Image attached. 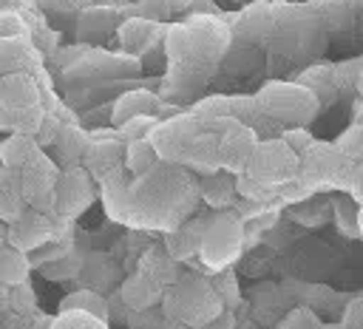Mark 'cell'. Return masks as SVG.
Listing matches in <instances>:
<instances>
[{
	"label": "cell",
	"instance_id": "cell-16",
	"mask_svg": "<svg viewBox=\"0 0 363 329\" xmlns=\"http://www.w3.org/2000/svg\"><path fill=\"white\" fill-rule=\"evenodd\" d=\"M162 289H164V286L156 284L147 272L136 269V272H130V275L122 281L119 298H122V303H125L128 309H133V312H147V309H153V306L159 303Z\"/></svg>",
	"mask_w": 363,
	"mask_h": 329
},
{
	"label": "cell",
	"instance_id": "cell-20",
	"mask_svg": "<svg viewBox=\"0 0 363 329\" xmlns=\"http://www.w3.org/2000/svg\"><path fill=\"white\" fill-rule=\"evenodd\" d=\"M40 150L37 139L26 130H6V136L0 139V164L9 170H20L34 153Z\"/></svg>",
	"mask_w": 363,
	"mask_h": 329
},
{
	"label": "cell",
	"instance_id": "cell-6",
	"mask_svg": "<svg viewBox=\"0 0 363 329\" xmlns=\"http://www.w3.org/2000/svg\"><path fill=\"white\" fill-rule=\"evenodd\" d=\"M57 162L45 156V150L40 147L20 170V190H23V201L26 207H34L45 216H57V204H54V182H57Z\"/></svg>",
	"mask_w": 363,
	"mask_h": 329
},
{
	"label": "cell",
	"instance_id": "cell-10",
	"mask_svg": "<svg viewBox=\"0 0 363 329\" xmlns=\"http://www.w3.org/2000/svg\"><path fill=\"white\" fill-rule=\"evenodd\" d=\"M122 139L113 130H96V133H88V142H85V150L79 156V164L94 176V182H102L105 176L116 173L122 167Z\"/></svg>",
	"mask_w": 363,
	"mask_h": 329
},
{
	"label": "cell",
	"instance_id": "cell-28",
	"mask_svg": "<svg viewBox=\"0 0 363 329\" xmlns=\"http://www.w3.org/2000/svg\"><path fill=\"white\" fill-rule=\"evenodd\" d=\"M51 329H108V320L85 312V309H77V306H62L51 320H48Z\"/></svg>",
	"mask_w": 363,
	"mask_h": 329
},
{
	"label": "cell",
	"instance_id": "cell-14",
	"mask_svg": "<svg viewBox=\"0 0 363 329\" xmlns=\"http://www.w3.org/2000/svg\"><path fill=\"white\" fill-rule=\"evenodd\" d=\"M133 113H156L159 119L167 116V113H176V108L164 105L153 91H145V88H136V91H125L113 99L111 105V125L116 128L119 122H125L128 116Z\"/></svg>",
	"mask_w": 363,
	"mask_h": 329
},
{
	"label": "cell",
	"instance_id": "cell-22",
	"mask_svg": "<svg viewBox=\"0 0 363 329\" xmlns=\"http://www.w3.org/2000/svg\"><path fill=\"white\" fill-rule=\"evenodd\" d=\"M85 142H88V133L82 128H77V125H60L57 136L51 139L54 153L62 162V167L65 164H79V156L85 150Z\"/></svg>",
	"mask_w": 363,
	"mask_h": 329
},
{
	"label": "cell",
	"instance_id": "cell-46",
	"mask_svg": "<svg viewBox=\"0 0 363 329\" xmlns=\"http://www.w3.org/2000/svg\"><path fill=\"white\" fill-rule=\"evenodd\" d=\"M82 3H88V0H82ZM91 3H102V0H91Z\"/></svg>",
	"mask_w": 363,
	"mask_h": 329
},
{
	"label": "cell",
	"instance_id": "cell-17",
	"mask_svg": "<svg viewBox=\"0 0 363 329\" xmlns=\"http://www.w3.org/2000/svg\"><path fill=\"white\" fill-rule=\"evenodd\" d=\"M179 162L182 164H187V167H193L196 173H213V170H218V156H216V133L213 130H204V128H199L196 133H193V139L187 142V147L182 150V156H179Z\"/></svg>",
	"mask_w": 363,
	"mask_h": 329
},
{
	"label": "cell",
	"instance_id": "cell-38",
	"mask_svg": "<svg viewBox=\"0 0 363 329\" xmlns=\"http://www.w3.org/2000/svg\"><path fill=\"white\" fill-rule=\"evenodd\" d=\"M133 3H136L139 17H147V20H156V23H167L170 14H173L170 0H133Z\"/></svg>",
	"mask_w": 363,
	"mask_h": 329
},
{
	"label": "cell",
	"instance_id": "cell-27",
	"mask_svg": "<svg viewBox=\"0 0 363 329\" xmlns=\"http://www.w3.org/2000/svg\"><path fill=\"white\" fill-rule=\"evenodd\" d=\"M301 85H306L315 96H318V105H329L335 96H337V85L332 79V65H309L301 77H298Z\"/></svg>",
	"mask_w": 363,
	"mask_h": 329
},
{
	"label": "cell",
	"instance_id": "cell-8",
	"mask_svg": "<svg viewBox=\"0 0 363 329\" xmlns=\"http://www.w3.org/2000/svg\"><path fill=\"white\" fill-rule=\"evenodd\" d=\"M96 201L94 176L82 164H65L57 173L54 182V204L62 218H79L91 204Z\"/></svg>",
	"mask_w": 363,
	"mask_h": 329
},
{
	"label": "cell",
	"instance_id": "cell-40",
	"mask_svg": "<svg viewBox=\"0 0 363 329\" xmlns=\"http://www.w3.org/2000/svg\"><path fill=\"white\" fill-rule=\"evenodd\" d=\"M23 34H26V20L11 9H0V40L3 37H23Z\"/></svg>",
	"mask_w": 363,
	"mask_h": 329
},
{
	"label": "cell",
	"instance_id": "cell-36",
	"mask_svg": "<svg viewBox=\"0 0 363 329\" xmlns=\"http://www.w3.org/2000/svg\"><path fill=\"white\" fill-rule=\"evenodd\" d=\"M318 326H320V318L309 306H295L278 320V329H318Z\"/></svg>",
	"mask_w": 363,
	"mask_h": 329
},
{
	"label": "cell",
	"instance_id": "cell-11",
	"mask_svg": "<svg viewBox=\"0 0 363 329\" xmlns=\"http://www.w3.org/2000/svg\"><path fill=\"white\" fill-rule=\"evenodd\" d=\"M54 218L57 216H45L34 207H26L17 218H11L6 224V244L17 247L23 252L37 250L40 244L54 238Z\"/></svg>",
	"mask_w": 363,
	"mask_h": 329
},
{
	"label": "cell",
	"instance_id": "cell-47",
	"mask_svg": "<svg viewBox=\"0 0 363 329\" xmlns=\"http://www.w3.org/2000/svg\"><path fill=\"white\" fill-rule=\"evenodd\" d=\"M0 74H3V68H0Z\"/></svg>",
	"mask_w": 363,
	"mask_h": 329
},
{
	"label": "cell",
	"instance_id": "cell-35",
	"mask_svg": "<svg viewBox=\"0 0 363 329\" xmlns=\"http://www.w3.org/2000/svg\"><path fill=\"white\" fill-rule=\"evenodd\" d=\"M335 147L346 156V159H352V162H357L360 156H363V125H349L337 139H335Z\"/></svg>",
	"mask_w": 363,
	"mask_h": 329
},
{
	"label": "cell",
	"instance_id": "cell-41",
	"mask_svg": "<svg viewBox=\"0 0 363 329\" xmlns=\"http://www.w3.org/2000/svg\"><path fill=\"white\" fill-rule=\"evenodd\" d=\"M340 326H343V329H357V326H363V298H360V295H354V298L346 301V309H343V315H340Z\"/></svg>",
	"mask_w": 363,
	"mask_h": 329
},
{
	"label": "cell",
	"instance_id": "cell-24",
	"mask_svg": "<svg viewBox=\"0 0 363 329\" xmlns=\"http://www.w3.org/2000/svg\"><path fill=\"white\" fill-rule=\"evenodd\" d=\"M26 210L23 201V190H20V179L17 170H9L0 164V218L9 224L11 218H17Z\"/></svg>",
	"mask_w": 363,
	"mask_h": 329
},
{
	"label": "cell",
	"instance_id": "cell-43",
	"mask_svg": "<svg viewBox=\"0 0 363 329\" xmlns=\"http://www.w3.org/2000/svg\"><path fill=\"white\" fill-rule=\"evenodd\" d=\"M60 119L54 116V113H43V122H40V128H37V133H34V139H37V145L40 147H45V145H51V139L57 136V130H60Z\"/></svg>",
	"mask_w": 363,
	"mask_h": 329
},
{
	"label": "cell",
	"instance_id": "cell-12",
	"mask_svg": "<svg viewBox=\"0 0 363 329\" xmlns=\"http://www.w3.org/2000/svg\"><path fill=\"white\" fill-rule=\"evenodd\" d=\"M122 14L116 6L108 3H91V6H79L77 11V40L79 43H102L105 37H111L119 26Z\"/></svg>",
	"mask_w": 363,
	"mask_h": 329
},
{
	"label": "cell",
	"instance_id": "cell-21",
	"mask_svg": "<svg viewBox=\"0 0 363 329\" xmlns=\"http://www.w3.org/2000/svg\"><path fill=\"white\" fill-rule=\"evenodd\" d=\"M28 275H31L28 252L3 241L0 244V286H23Z\"/></svg>",
	"mask_w": 363,
	"mask_h": 329
},
{
	"label": "cell",
	"instance_id": "cell-39",
	"mask_svg": "<svg viewBox=\"0 0 363 329\" xmlns=\"http://www.w3.org/2000/svg\"><path fill=\"white\" fill-rule=\"evenodd\" d=\"M281 139H284L295 153H301V150H303L315 136L309 133V128H306V125H286V128L281 130Z\"/></svg>",
	"mask_w": 363,
	"mask_h": 329
},
{
	"label": "cell",
	"instance_id": "cell-37",
	"mask_svg": "<svg viewBox=\"0 0 363 329\" xmlns=\"http://www.w3.org/2000/svg\"><path fill=\"white\" fill-rule=\"evenodd\" d=\"M43 105H31V108H20V111H11V130H26V133H37L40 122H43Z\"/></svg>",
	"mask_w": 363,
	"mask_h": 329
},
{
	"label": "cell",
	"instance_id": "cell-25",
	"mask_svg": "<svg viewBox=\"0 0 363 329\" xmlns=\"http://www.w3.org/2000/svg\"><path fill=\"white\" fill-rule=\"evenodd\" d=\"M156 150L150 145L147 136H139V139H128L122 145V167L130 170L133 176H142L145 170H150L156 164Z\"/></svg>",
	"mask_w": 363,
	"mask_h": 329
},
{
	"label": "cell",
	"instance_id": "cell-7",
	"mask_svg": "<svg viewBox=\"0 0 363 329\" xmlns=\"http://www.w3.org/2000/svg\"><path fill=\"white\" fill-rule=\"evenodd\" d=\"M258 142V130L247 122H241L238 116H224L216 125V156H218V167L227 173H241L252 145Z\"/></svg>",
	"mask_w": 363,
	"mask_h": 329
},
{
	"label": "cell",
	"instance_id": "cell-23",
	"mask_svg": "<svg viewBox=\"0 0 363 329\" xmlns=\"http://www.w3.org/2000/svg\"><path fill=\"white\" fill-rule=\"evenodd\" d=\"M139 269L147 272L162 286H170V284H176L182 278V272H179L182 269V261L170 258L164 250H147L145 258H142V264H139Z\"/></svg>",
	"mask_w": 363,
	"mask_h": 329
},
{
	"label": "cell",
	"instance_id": "cell-2",
	"mask_svg": "<svg viewBox=\"0 0 363 329\" xmlns=\"http://www.w3.org/2000/svg\"><path fill=\"white\" fill-rule=\"evenodd\" d=\"M159 303L164 318L190 326H207L224 309L218 292L204 278H179L176 284L162 289Z\"/></svg>",
	"mask_w": 363,
	"mask_h": 329
},
{
	"label": "cell",
	"instance_id": "cell-13",
	"mask_svg": "<svg viewBox=\"0 0 363 329\" xmlns=\"http://www.w3.org/2000/svg\"><path fill=\"white\" fill-rule=\"evenodd\" d=\"M113 34L119 37V48L128 57H142L145 51H150L162 40L164 23H156V20H147V17L133 14V17L119 20V26H116Z\"/></svg>",
	"mask_w": 363,
	"mask_h": 329
},
{
	"label": "cell",
	"instance_id": "cell-15",
	"mask_svg": "<svg viewBox=\"0 0 363 329\" xmlns=\"http://www.w3.org/2000/svg\"><path fill=\"white\" fill-rule=\"evenodd\" d=\"M0 105L11 113L20 108L40 105V88L28 71H3L0 74Z\"/></svg>",
	"mask_w": 363,
	"mask_h": 329
},
{
	"label": "cell",
	"instance_id": "cell-29",
	"mask_svg": "<svg viewBox=\"0 0 363 329\" xmlns=\"http://www.w3.org/2000/svg\"><path fill=\"white\" fill-rule=\"evenodd\" d=\"M233 184H235V199L255 201V204H275V207L281 204V201H278V196H275V190L264 187L261 182L250 179L247 173H235V176H233Z\"/></svg>",
	"mask_w": 363,
	"mask_h": 329
},
{
	"label": "cell",
	"instance_id": "cell-32",
	"mask_svg": "<svg viewBox=\"0 0 363 329\" xmlns=\"http://www.w3.org/2000/svg\"><path fill=\"white\" fill-rule=\"evenodd\" d=\"M37 269H43V275L57 278V281H60V278H77V275L82 272V255L74 252V250H68V252H62L60 258L43 264V267H37Z\"/></svg>",
	"mask_w": 363,
	"mask_h": 329
},
{
	"label": "cell",
	"instance_id": "cell-31",
	"mask_svg": "<svg viewBox=\"0 0 363 329\" xmlns=\"http://www.w3.org/2000/svg\"><path fill=\"white\" fill-rule=\"evenodd\" d=\"M62 306L85 309V312H91V315H96V318H102V320H108V315H111L108 301H105L99 292H94V289H77V292H68V295L60 301V309H62Z\"/></svg>",
	"mask_w": 363,
	"mask_h": 329
},
{
	"label": "cell",
	"instance_id": "cell-4",
	"mask_svg": "<svg viewBox=\"0 0 363 329\" xmlns=\"http://www.w3.org/2000/svg\"><path fill=\"white\" fill-rule=\"evenodd\" d=\"M241 173H247L250 179H255L264 187L275 190L278 184H284L286 179H292L298 173V153L281 136L258 139L252 145V153H250V159H247Z\"/></svg>",
	"mask_w": 363,
	"mask_h": 329
},
{
	"label": "cell",
	"instance_id": "cell-42",
	"mask_svg": "<svg viewBox=\"0 0 363 329\" xmlns=\"http://www.w3.org/2000/svg\"><path fill=\"white\" fill-rule=\"evenodd\" d=\"M43 11H48L51 17H71L79 11L82 0H40Z\"/></svg>",
	"mask_w": 363,
	"mask_h": 329
},
{
	"label": "cell",
	"instance_id": "cell-9",
	"mask_svg": "<svg viewBox=\"0 0 363 329\" xmlns=\"http://www.w3.org/2000/svg\"><path fill=\"white\" fill-rule=\"evenodd\" d=\"M196 130H199V122H196L190 113L176 111V113L162 116V119L153 125V130L147 133V139H150V145H153V150H156L159 159L179 162L182 150L187 147V142L193 139Z\"/></svg>",
	"mask_w": 363,
	"mask_h": 329
},
{
	"label": "cell",
	"instance_id": "cell-18",
	"mask_svg": "<svg viewBox=\"0 0 363 329\" xmlns=\"http://www.w3.org/2000/svg\"><path fill=\"white\" fill-rule=\"evenodd\" d=\"M201 227H204V218H193V221H184V224H176L164 233V252L176 261H190L196 258L199 252V235H201Z\"/></svg>",
	"mask_w": 363,
	"mask_h": 329
},
{
	"label": "cell",
	"instance_id": "cell-19",
	"mask_svg": "<svg viewBox=\"0 0 363 329\" xmlns=\"http://www.w3.org/2000/svg\"><path fill=\"white\" fill-rule=\"evenodd\" d=\"M199 193L204 199L207 207L213 210H224V207H233L235 201V184H233V173L227 170H213V173H204L201 182H199Z\"/></svg>",
	"mask_w": 363,
	"mask_h": 329
},
{
	"label": "cell",
	"instance_id": "cell-5",
	"mask_svg": "<svg viewBox=\"0 0 363 329\" xmlns=\"http://www.w3.org/2000/svg\"><path fill=\"white\" fill-rule=\"evenodd\" d=\"M352 167V159H346L335 142H320L312 139L301 153H298V173L320 193L329 187H343V179Z\"/></svg>",
	"mask_w": 363,
	"mask_h": 329
},
{
	"label": "cell",
	"instance_id": "cell-30",
	"mask_svg": "<svg viewBox=\"0 0 363 329\" xmlns=\"http://www.w3.org/2000/svg\"><path fill=\"white\" fill-rule=\"evenodd\" d=\"M329 201H332V199H318V193H312L309 199L298 201V207L292 210V218H295V221H301L303 227H318V224H320V221H326V218H329V213H332Z\"/></svg>",
	"mask_w": 363,
	"mask_h": 329
},
{
	"label": "cell",
	"instance_id": "cell-34",
	"mask_svg": "<svg viewBox=\"0 0 363 329\" xmlns=\"http://www.w3.org/2000/svg\"><path fill=\"white\" fill-rule=\"evenodd\" d=\"M210 286L218 292V298H221L224 309L238 303V284H235V275L230 272V267L216 269V272H213V278H210Z\"/></svg>",
	"mask_w": 363,
	"mask_h": 329
},
{
	"label": "cell",
	"instance_id": "cell-1",
	"mask_svg": "<svg viewBox=\"0 0 363 329\" xmlns=\"http://www.w3.org/2000/svg\"><path fill=\"white\" fill-rule=\"evenodd\" d=\"M244 252V221L233 207L213 210L210 218H204L201 235H199V252L196 258L207 272L233 267L238 255Z\"/></svg>",
	"mask_w": 363,
	"mask_h": 329
},
{
	"label": "cell",
	"instance_id": "cell-33",
	"mask_svg": "<svg viewBox=\"0 0 363 329\" xmlns=\"http://www.w3.org/2000/svg\"><path fill=\"white\" fill-rule=\"evenodd\" d=\"M156 122H159L156 113H133V116H128L125 122L116 125V133H119L122 142H128V139H139V136H147V133L153 130Z\"/></svg>",
	"mask_w": 363,
	"mask_h": 329
},
{
	"label": "cell",
	"instance_id": "cell-44",
	"mask_svg": "<svg viewBox=\"0 0 363 329\" xmlns=\"http://www.w3.org/2000/svg\"><path fill=\"white\" fill-rule=\"evenodd\" d=\"M0 130H11V116L3 105H0Z\"/></svg>",
	"mask_w": 363,
	"mask_h": 329
},
{
	"label": "cell",
	"instance_id": "cell-26",
	"mask_svg": "<svg viewBox=\"0 0 363 329\" xmlns=\"http://www.w3.org/2000/svg\"><path fill=\"white\" fill-rule=\"evenodd\" d=\"M329 207H332L329 216L335 218L340 235H346V238H360L363 235V230H360V201H354L352 196H340V199H332Z\"/></svg>",
	"mask_w": 363,
	"mask_h": 329
},
{
	"label": "cell",
	"instance_id": "cell-45",
	"mask_svg": "<svg viewBox=\"0 0 363 329\" xmlns=\"http://www.w3.org/2000/svg\"><path fill=\"white\" fill-rule=\"evenodd\" d=\"M3 241H6V221L0 218V244H3Z\"/></svg>",
	"mask_w": 363,
	"mask_h": 329
},
{
	"label": "cell",
	"instance_id": "cell-3",
	"mask_svg": "<svg viewBox=\"0 0 363 329\" xmlns=\"http://www.w3.org/2000/svg\"><path fill=\"white\" fill-rule=\"evenodd\" d=\"M252 99L269 122H284V125H309V119H315L318 108H320L318 96L298 79L295 82H284V79L267 82Z\"/></svg>",
	"mask_w": 363,
	"mask_h": 329
}]
</instances>
